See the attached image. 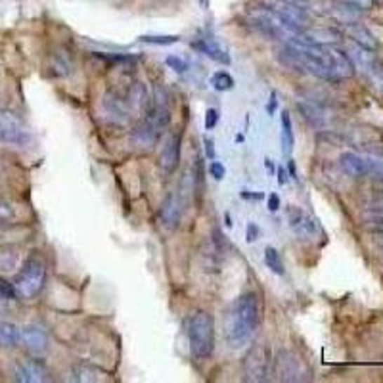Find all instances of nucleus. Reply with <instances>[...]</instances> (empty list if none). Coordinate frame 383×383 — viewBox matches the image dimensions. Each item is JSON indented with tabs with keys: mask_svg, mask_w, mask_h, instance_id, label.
<instances>
[{
	"mask_svg": "<svg viewBox=\"0 0 383 383\" xmlns=\"http://www.w3.org/2000/svg\"><path fill=\"white\" fill-rule=\"evenodd\" d=\"M188 337H190L192 355L206 361L213 355L215 349V320L206 311H198L192 314L190 326H188Z\"/></svg>",
	"mask_w": 383,
	"mask_h": 383,
	"instance_id": "3",
	"label": "nucleus"
},
{
	"mask_svg": "<svg viewBox=\"0 0 383 383\" xmlns=\"http://www.w3.org/2000/svg\"><path fill=\"white\" fill-rule=\"evenodd\" d=\"M165 64L169 65L170 69H175L177 73H186L188 72V67H190L186 60H182V58H178V56H167Z\"/></svg>",
	"mask_w": 383,
	"mask_h": 383,
	"instance_id": "32",
	"label": "nucleus"
},
{
	"mask_svg": "<svg viewBox=\"0 0 383 383\" xmlns=\"http://www.w3.org/2000/svg\"><path fill=\"white\" fill-rule=\"evenodd\" d=\"M274 374L282 382H299L301 379V361L290 351H280L274 364Z\"/></svg>",
	"mask_w": 383,
	"mask_h": 383,
	"instance_id": "12",
	"label": "nucleus"
},
{
	"mask_svg": "<svg viewBox=\"0 0 383 383\" xmlns=\"http://www.w3.org/2000/svg\"><path fill=\"white\" fill-rule=\"evenodd\" d=\"M341 169L353 178L366 177V161H364V154H355V152H345L340 157Z\"/></svg>",
	"mask_w": 383,
	"mask_h": 383,
	"instance_id": "15",
	"label": "nucleus"
},
{
	"mask_svg": "<svg viewBox=\"0 0 383 383\" xmlns=\"http://www.w3.org/2000/svg\"><path fill=\"white\" fill-rule=\"evenodd\" d=\"M192 48L201 52L203 56L211 58V60H213V62H217V64L230 65V62H232L227 52L220 48L219 44L213 43L211 39H199V41H194V43H192Z\"/></svg>",
	"mask_w": 383,
	"mask_h": 383,
	"instance_id": "16",
	"label": "nucleus"
},
{
	"mask_svg": "<svg viewBox=\"0 0 383 383\" xmlns=\"http://www.w3.org/2000/svg\"><path fill=\"white\" fill-rule=\"evenodd\" d=\"M146 104H148V93H146V86L142 83H133L130 88H128L127 96V106L133 109V112H138L142 114L146 109Z\"/></svg>",
	"mask_w": 383,
	"mask_h": 383,
	"instance_id": "20",
	"label": "nucleus"
},
{
	"mask_svg": "<svg viewBox=\"0 0 383 383\" xmlns=\"http://www.w3.org/2000/svg\"><path fill=\"white\" fill-rule=\"evenodd\" d=\"M347 35L351 36V41L356 44V46H362L366 50H376L377 48V41L376 36L372 35L368 31V27H364L362 23H351L347 25Z\"/></svg>",
	"mask_w": 383,
	"mask_h": 383,
	"instance_id": "18",
	"label": "nucleus"
},
{
	"mask_svg": "<svg viewBox=\"0 0 383 383\" xmlns=\"http://www.w3.org/2000/svg\"><path fill=\"white\" fill-rule=\"evenodd\" d=\"M285 215H288V224H290L291 232L297 238L311 240V238L318 234V222L312 219L307 211H303L301 207L290 206L285 209Z\"/></svg>",
	"mask_w": 383,
	"mask_h": 383,
	"instance_id": "7",
	"label": "nucleus"
},
{
	"mask_svg": "<svg viewBox=\"0 0 383 383\" xmlns=\"http://www.w3.org/2000/svg\"><path fill=\"white\" fill-rule=\"evenodd\" d=\"M0 297L6 299V301H12V299L18 297V291H15V285L12 282H8L4 278H0Z\"/></svg>",
	"mask_w": 383,
	"mask_h": 383,
	"instance_id": "31",
	"label": "nucleus"
},
{
	"mask_svg": "<svg viewBox=\"0 0 383 383\" xmlns=\"http://www.w3.org/2000/svg\"><path fill=\"white\" fill-rule=\"evenodd\" d=\"M274 10H276L278 15H280L295 33H301L303 29H307L309 20H311L307 8L303 6V4H297V2H291V0H280V2H276Z\"/></svg>",
	"mask_w": 383,
	"mask_h": 383,
	"instance_id": "9",
	"label": "nucleus"
},
{
	"mask_svg": "<svg viewBox=\"0 0 383 383\" xmlns=\"http://www.w3.org/2000/svg\"><path fill=\"white\" fill-rule=\"evenodd\" d=\"M146 119L154 125V127L161 133L163 128L169 127V123H170V112H169V107L163 106V104H157L152 112L148 114V117Z\"/></svg>",
	"mask_w": 383,
	"mask_h": 383,
	"instance_id": "23",
	"label": "nucleus"
},
{
	"mask_svg": "<svg viewBox=\"0 0 383 383\" xmlns=\"http://www.w3.org/2000/svg\"><path fill=\"white\" fill-rule=\"evenodd\" d=\"M75 379L77 382H100L102 377H100L98 370L90 368V366H77L75 368Z\"/></svg>",
	"mask_w": 383,
	"mask_h": 383,
	"instance_id": "29",
	"label": "nucleus"
},
{
	"mask_svg": "<svg viewBox=\"0 0 383 383\" xmlns=\"http://www.w3.org/2000/svg\"><path fill=\"white\" fill-rule=\"evenodd\" d=\"M285 177H288V175H285V169L284 167H280V169H278V182H280V184H285Z\"/></svg>",
	"mask_w": 383,
	"mask_h": 383,
	"instance_id": "40",
	"label": "nucleus"
},
{
	"mask_svg": "<svg viewBox=\"0 0 383 383\" xmlns=\"http://www.w3.org/2000/svg\"><path fill=\"white\" fill-rule=\"evenodd\" d=\"M278 60L285 67L311 73L330 83L351 79L355 73V65L349 54L335 48L334 44H307L295 36L285 41L284 46L278 50Z\"/></svg>",
	"mask_w": 383,
	"mask_h": 383,
	"instance_id": "1",
	"label": "nucleus"
},
{
	"mask_svg": "<svg viewBox=\"0 0 383 383\" xmlns=\"http://www.w3.org/2000/svg\"><path fill=\"white\" fill-rule=\"evenodd\" d=\"M159 130H157L148 119H144L138 127L133 130V140L138 148H152L154 144L157 142V138H159Z\"/></svg>",
	"mask_w": 383,
	"mask_h": 383,
	"instance_id": "17",
	"label": "nucleus"
},
{
	"mask_svg": "<svg viewBox=\"0 0 383 383\" xmlns=\"http://www.w3.org/2000/svg\"><path fill=\"white\" fill-rule=\"evenodd\" d=\"M264 165H267V169H269V170L274 169V165H272V161H270V159H267V163H264Z\"/></svg>",
	"mask_w": 383,
	"mask_h": 383,
	"instance_id": "42",
	"label": "nucleus"
},
{
	"mask_svg": "<svg viewBox=\"0 0 383 383\" xmlns=\"http://www.w3.org/2000/svg\"><path fill=\"white\" fill-rule=\"evenodd\" d=\"M14 377L20 383H44L50 379V372L41 361L25 358L15 364Z\"/></svg>",
	"mask_w": 383,
	"mask_h": 383,
	"instance_id": "10",
	"label": "nucleus"
},
{
	"mask_svg": "<svg viewBox=\"0 0 383 383\" xmlns=\"http://www.w3.org/2000/svg\"><path fill=\"white\" fill-rule=\"evenodd\" d=\"M27 140L29 133L22 121L18 119L14 114L2 112L0 114V142L23 146V144H27Z\"/></svg>",
	"mask_w": 383,
	"mask_h": 383,
	"instance_id": "8",
	"label": "nucleus"
},
{
	"mask_svg": "<svg viewBox=\"0 0 383 383\" xmlns=\"http://www.w3.org/2000/svg\"><path fill=\"white\" fill-rule=\"evenodd\" d=\"M276 104H278V100H276V93H272L270 94V102H269V106H267V112H269L270 115L274 114L276 112Z\"/></svg>",
	"mask_w": 383,
	"mask_h": 383,
	"instance_id": "39",
	"label": "nucleus"
},
{
	"mask_svg": "<svg viewBox=\"0 0 383 383\" xmlns=\"http://www.w3.org/2000/svg\"><path fill=\"white\" fill-rule=\"evenodd\" d=\"M20 340H22L23 347L27 349V353H31L33 356H43L48 351V334L36 324L23 326V330L20 332Z\"/></svg>",
	"mask_w": 383,
	"mask_h": 383,
	"instance_id": "11",
	"label": "nucleus"
},
{
	"mask_svg": "<svg viewBox=\"0 0 383 383\" xmlns=\"http://www.w3.org/2000/svg\"><path fill=\"white\" fill-rule=\"evenodd\" d=\"M138 41H140V43L167 46V44L178 43V41H180V36H177V35H144V36H140Z\"/></svg>",
	"mask_w": 383,
	"mask_h": 383,
	"instance_id": "28",
	"label": "nucleus"
},
{
	"mask_svg": "<svg viewBox=\"0 0 383 383\" xmlns=\"http://www.w3.org/2000/svg\"><path fill=\"white\" fill-rule=\"evenodd\" d=\"M264 263L269 267L274 274L282 276L284 274V263H282V257L278 253L274 248H267L264 249Z\"/></svg>",
	"mask_w": 383,
	"mask_h": 383,
	"instance_id": "26",
	"label": "nucleus"
},
{
	"mask_svg": "<svg viewBox=\"0 0 383 383\" xmlns=\"http://www.w3.org/2000/svg\"><path fill=\"white\" fill-rule=\"evenodd\" d=\"M345 2H349L351 6H355L356 10H361V12L370 10V8L376 4V0H345Z\"/></svg>",
	"mask_w": 383,
	"mask_h": 383,
	"instance_id": "35",
	"label": "nucleus"
},
{
	"mask_svg": "<svg viewBox=\"0 0 383 383\" xmlns=\"http://www.w3.org/2000/svg\"><path fill=\"white\" fill-rule=\"evenodd\" d=\"M280 209V198H278V194H270L269 198V211H278Z\"/></svg>",
	"mask_w": 383,
	"mask_h": 383,
	"instance_id": "38",
	"label": "nucleus"
},
{
	"mask_svg": "<svg viewBox=\"0 0 383 383\" xmlns=\"http://www.w3.org/2000/svg\"><path fill=\"white\" fill-rule=\"evenodd\" d=\"M211 85H213L215 90L219 93H227V90H232L234 88V79L228 72H217L211 77Z\"/></svg>",
	"mask_w": 383,
	"mask_h": 383,
	"instance_id": "27",
	"label": "nucleus"
},
{
	"mask_svg": "<svg viewBox=\"0 0 383 383\" xmlns=\"http://www.w3.org/2000/svg\"><path fill=\"white\" fill-rule=\"evenodd\" d=\"M178 161H180V136L170 135L165 140L163 149L159 154V169L163 170L165 175H170L178 167Z\"/></svg>",
	"mask_w": 383,
	"mask_h": 383,
	"instance_id": "13",
	"label": "nucleus"
},
{
	"mask_svg": "<svg viewBox=\"0 0 383 383\" xmlns=\"http://www.w3.org/2000/svg\"><path fill=\"white\" fill-rule=\"evenodd\" d=\"M203 144H206V154H207V157H209V159H211V161H213L215 159V144H213V140H211V138H203Z\"/></svg>",
	"mask_w": 383,
	"mask_h": 383,
	"instance_id": "37",
	"label": "nucleus"
},
{
	"mask_svg": "<svg viewBox=\"0 0 383 383\" xmlns=\"http://www.w3.org/2000/svg\"><path fill=\"white\" fill-rule=\"evenodd\" d=\"M246 238H248L249 243H253V241L259 240V228H257V224L249 222V224H248V234H246Z\"/></svg>",
	"mask_w": 383,
	"mask_h": 383,
	"instance_id": "36",
	"label": "nucleus"
},
{
	"mask_svg": "<svg viewBox=\"0 0 383 383\" xmlns=\"http://www.w3.org/2000/svg\"><path fill=\"white\" fill-rule=\"evenodd\" d=\"M270 356L264 345H253L243 358V374L248 382H264L269 376Z\"/></svg>",
	"mask_w": 383,
	"mask_h": 383,
	"instance_id": "6",
	"label": "nucleus"
},
{
	"mask_svg": "<svg viewBox=\"0 0 383 383\" xmlns=\"http://www.w3.org/2000/svg\"><path fill=\"white\" fill-rule=\"evenodd\" d=\"M366 161V177L376 178L383 182V156L382 154H364Z\"/></svg>",
	"mask_w": 383,
	"mask_h": 383,
	"instance_id": "24",
	"label": "nucleus"
},
{
	"mask_svg": "<svg viewBox=\"0 0 383 383\" xmlns=\"http://www.w3.org/2000/svg\"><path fill=\"white\" fill-rule=\"evenodd\" d=\"M199 2H201V6H203V8L209 6V0H199Z\"/></svg>",
	"mask_w": 383,
	"mask_h": 383,
	"instance_id": "43",
	"label": "nucleus"
},
{
	"mask_svg": "<svg viewBox=\"0 0 383 383\" xmlns=\"http://www.w3.org/2000/svg\"><path fill=\"white\" fill-rule=\"evenodd\" d=\"M361 220L370 234L383 232V207H372V209H366V211L361 215Z\"/></svg>",
	"mask_w": 383,
	"mask_h": 383,
	"instance_id": "21",
	"label": "nucleus"
},
{
	"mask_svg": "<svg viewBox=\"0 0 383 383\" xmlns=\"http://www.w3.org/2000/svg\"><path fill=\"white\" fill-rule=\"evenodd\" d=\"M361 10H356L355 6H351L349 2H337V4H332L330 8V15L334 18L337 23H343V25H351V23L358 22L361 18Z\"/></svg>",
	"mask_w": 383,
	"mask_h": 383,
	"instance_id": "19",
	"label": "nucleus"
},
{
	"mask_svg": "<svg viewBox=\"0 0 383 383\" xmlns=\"http://www.w3.org/2000/svg\"><path fill=\"white\" fill-rule=\"evenodd\" d=\"M20 343V330L15 324L2 322L0 324V349H15Z\"/></svg>",
	"mask_w": 383,
	"mask_h": 383,
	"instance_id": "22",
	"label": "nucleus"
},
{
	"mask_svg": "<svg viewBox=\"0 0 383 383\" xmlns=\"http://www.w3.org/2000/svg\"><path fill=\"white\" fill-rule=\"evenodd\" d=\"M259 324V301L255 293H241L228 311L224 337L232 349L248 345Z\"/></svg>",
	"mask_w": 383,
	"mask_h": 383,
	"instance_id": "2",
	"label": "nucleus"
},
{
	"mask_svg": "<svg viewBox=\"0 0 383 383\" xmlns=\"http://www.w3.org/2000/svg\"><path fill=\"white\" fill-rule=\"evenodd\" d=\"M217 121H219V112L215 107H209L206 114V128L211 130V128L217 127Z\"/></svg>",
	"mask_w": 383,
	"mask_h": 383,
	"instance_id": "34",
	"label": "nucleus"
},
{
	"mask_svg": "<svg viewBox=\"0 0 383 383\" xmlns=\"http://www.w3.org/2000/svg\"><path fill=\"white\" fill-rule=\"evenodd\" d=\"M249 22H251V25H253L261 35L269 36V39H285V41H290V39L299 35V33H295V31L278 15V12L274 8L255 6L249 12Z\"/></svg>",
	"mask_w": 383,
	"mask_h": 383,
	"instance_id": "5",
	"label": "nucleus"
},
{
	"mask_svg": "<svg viewBox=\"0 0 383 383\" xmlns=\"http://www.w3.org/2000/svg\"><path fill=\"white\" fill-rule=\"evenodd\" d=\"M209 173H211V177H213L215 180H222L224 175H227V169H224V165L213 159V163L209 165Z\"/></svg>",
	"mask_w": 383,
	"mask_h": 383,
	"instance_id": "33",
	"label": "nucleus"
},
{
	"mask_svg": "<svg viewBox=\"0 0 383 383\" xmlns=\"http://www.w3.org/2000/svg\"><path fill=\"white\" fill-rule=\"evenodd\" d=\"M372 236H374V241H376L377 246H382L383 248V232H376V234Z\"/></svg>",
	"mask_w": 383,
	"mask_h": 383,
	"instance_id": "41",
	"label": "nucleus"
},
{
	"mask_svg": "<svg viewBox=\"0 0 383 383\" xmlns=\"http://www.w3.org/2000/svg\"><path fill=\"white\" fill-rule=\"evenodd\" d=\"M180 215H182V203L177 194H169L161 203L159 209V219L167 230H175L180 224Z\"/></svg>",
	"mask_w": 383,
	"mask_h": 383,
	"instance_id": "14",
	"label": "nucleus"
},
{
	"mask_svg": "<svg viewBox=\"0 0 383 383\" xmlns=\"http://www.w3.org/2000/svg\"><path fill=\"white\" fill-rule=\"evenodd\" d=\"M44 280H46V267H44L43 259L31 255L23 263L22 270L18 272V276L14 280L18 297L25 299V301L35 299L43 291Z\"/></svg>",
	"mask_w": 383,
	"mask_h": 383,
	"instance_id": "4",
	"label": "nucleus"
},
{
	"mask_svg": "<svg viewBox=\"0 0 383 383\" xmlns=\"http://www.w3.org/2000/svg\"><path fill=\"white\" fill-rule=\"evenodd\" d=\"M15 220V207L6 198H0V222H12Z\"/></svg>",
	"mask_w": 383,
	"mask_h": 383,
	"instance_id": "30",
	"label": "nucleus"
},
{
	"mask_svg": "<svg viewBox=\"0 0 383 383\" xmlns=\"http://www.w3.org/2000/svg\"><path fill=\"white\" fill-rule=\"evenodd\" d=\"M293 127H291V117L288 112H282V152L291 154L293 149Z\"/></svg>",
	"mask_w": 383,
	"mask_h": 383,
	"instance_id": "25",
	"label": "nucleus"
}]
</instances>
